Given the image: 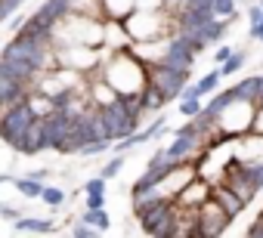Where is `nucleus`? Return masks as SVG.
<instances>
[{"label": "nucleus", "mask_w": 263, "mask_h": 238, "mask_svg": "<svg viewBox=\"0 0 263 238\" xmlns=\"http://www.w3.org/2000/svg\"><path fill=\"white\" fill-rule=\"evenodd\" d=\"M211 192H214V186L204 180V176H195L192 183H186L183 189H180V195L174 198L177 204H186V207H201L208 198H211Z\"/></svg>", "instance_id": "obj_5"}, {"label": "nucleus", "mask_w": 263, "mask_h": 238, "mask_svg": "<svg viewBox=\"0 0 263 238\" xmlns=\"http://www.w3.org/2000/svg\"><path fill=\"white\" fill-rule=\"evenodd\" d=\"M137 7H140V10H161L164 0H137Z\"/></svg>", "instance_id": "obj_23"}, {"label": "nucleus", "mask_w": 263, "mask_h": 238, "mask_svg": "<svg viewBox=\"0 0 263 238\" xmlns=\"http://www.w3.org/2000/svg\"><path fill=\"white\" fill-rule=\"evenodd\" d=\"M130 44H134V37H130V31L124 28V19H105L102 47H105L108 53H115V50H127Z\"/></svg>", "instance_id": "obj_6"}, {"label": "nucleus", "mask_w": 263, "mask_h": 238, "mask_svg": "<svg viewBox=\"0 0 263 238\" xmlns=\"http://www.w3.org/2000/svg\"><path fill=\"white\" fill-rule=\"evenodd\" d=\"M186 81H189V74H183V71H177L171 65H149V84L158 87L167 99H177L183 93Z\"/></svg>", "instance_id": "obj_4"}, {"label": "nucleus", "mask_w": 263, "mask_h": 238, "mask_svg": "<svg viewBox=\"0 0 263 238\" xmlns=\"http://www.w3.org/2000/svg\"><path fill=\"white\" fill-rule=\"evenodd\" d=\"M229 223H232V216L223 210V204L214 195L198 207V238H220V235H226Z\"/></svg>", "instance_id": "obj_3"}, {"label": "nucleus", "mask_w": 263, "mask_h": 238, "mask_svg": "<svg viewBox=\"0 0 263 238\" xmlns=\"http://www.w3.org/2000/svg\"><path fill=\"white\" fill-rule=\"evenodd\" d=\"M226 93H229L226 99L217 96V99H211L204 108H211V111L217 114V124H220V130H223L226 136H241V133H248L251 124H254L257 102H254V99H241V96H235L232 87H229Z\"/></svg>", "instance_id": "obj_2"}, {"label": "nucleus", "mask_w": 263, "mask_h": 238, "mask_svg": "<svg viewBox=\"0 0 263 238\" xmlns=\"http://www.w3.org/2000/svg\"><path fill=\"white\" fill-rule=\"evenodd\" d=\"M16 189H19V195H22V198L34 201V198H41V189H44V183L25 173V176H16Z\"/></svg>", "instance_id": "obj_12"}, {"label": "nucleus", "mask_w": 263, "mask_h": 238, "mask_svg": "<svg viewBox=\"0 0 263 238\" xmlns=\"http://www.w3.org/2000/svg\"><path fill=\"white\" fill-rule=\"evenodd\" d=\"M102 10H105V19H127L137 10V0H102Z\"/></svg>", "instance_id": "obj_10"}, {"label": "nucleus", "mask_w": 263, "mask_h": 238, "mask_svg": "<svg viewBox=\"0 0 263 238\" xmlns=\"http://www.w3.org/2000/svg\"><path fill=\"white\" fill-rule=\"evenodd\" d=\"M124 161H127V155H124V152H118V155H115L111 161H105V164H102V170H99V176H102V180H115V176L121 173V167H124Z\"/></svg>", "instance_id": "obj_18"}, {"label": "nucleus", "mask_w": 263, "mask_h": 238, "mask_svg": "<svg viewBox=\"0 0 263 238\" xmlns=\"http://www.w3.org/2000/svg\"><path fill=\"white\" fill-rule=\"evenodd\" d=\"M260 99H263V74H260Z\"/></svg>", "instance_id": "obj_24"}, {"label": "nucleus", "mask_w": 263, "mask_h": 238, "mask_svg": "<svg viewBox=\"0 0 263 238\" xmlns=\"http://www.w3.org/2000/svg\"><path fill=\"white\" fill-rule=\"evenodd\" d=\"M105 183H108V180H102V176H90V180L84 183V192H87V195H96V192H105Z\"/></svg>", "instance_id": "obj_19"}, {"label": "nucleus", "mask_w": 263, "mask_h": 238, "mask_svg": "<svg viewBox=\"0 0 263 238\" xmlns=\"http://www.w3.org/2000/svg\"><path fill=\"white\" fill-rule=\"evenodd\" d=\"M245 59H248V53L245 50H238V53H232L223 65H220V74L223 77H232V74H238L241 71V65H245Z\"/></svg>", "instance_id": "obj_17"}, {"label": "nucleus", "mask_w": 263, "mask_h": 238, "mask_svg": "<svg viewBox=\"0 0 263 238\" xmlns=\"http://www.w3.org/2000/svg\"><path fill=\"white\" fill-rule=\"evenodd\" d=\"M96 207H105V192L87 195V210H96Z\"/></svg>", "instance_id": "obj_22"}, {"label": "nucleus", "mask_w": 263, "mask_h": 238, "mask_svg": "<svg viewBox=\"0 0 263 238\" xmlns=\"http://www.w3.org/2000/svg\"><path fill=\"white\" fill-rule=\"evenodd\" d=\"M201 108H204L201 96H192V93H180V114H183V117H195Z\"/></svg>", "instance_id": "obj_15"}, {"label": "nucleus", "mask_w": 263, "mask_h": 238, "mask_svg": "<svg viewBox=\"0 0 263 238\" xmlns=\"http://www.w3.org/2000/svg\"><path fill=\"white\" fill-rule=\"evenodd\" d=\"M220 81H223V74H220V68H217V71L211 68V71H208L204 77H198V81H195V87H198V93H201V96H211V93H217V87H220Z\"/></svg>", "instance_id": "obj_14"}, {"label": "nucleus", "mask_w": 263, "mask_h": 238, "mask_svg": "<svg viewBox=\"0 0 263 238\" xmlns=\"http://www.w3.org/2000/svg\"><path fill=\"white\" fill-rule=\"evenodd\" d=\"M13 229H16V232L44 235V232H56V223H53V220H41V216H16V220H13Z\"/></svg>", "instance_id": "obj_9"}, {"label": "nucleus", "mask_w": 263, "mask_h": 238, "mask_svg": "<svg viewBox=\"0 0 263 238\" xmlns=\"http://www.w3.org/2000/svg\"><path fill=\"white\" fill-rule=\"evenodd\" d=\"M102 77L118 90V96H143L149 87V65L127 50H115L102 59Z\"/></svg>", "instance_id": "obj_1"}, {"label": "nucleus", "mask_w": 263, "mask_h": 238, "mask_svg": "<svg viewBox=\"0 0 263 238\" xmlns=\"http://www.w3.org/2000/svg\"><path fill=\"white\" fill-rule=\"evenodd\" d=\"M41 201H44L47 207H62V204L68 201V195H65V189H59V186H50V183H44V189H41Z\"/></svg>", "instance_id": "obj_13"}, {"label": "nucleus", "mask_w": 263, "mask_h": 238, "mask_svg": "<svg viewBox=\"0 0 263 238\" xmlns=\"http://www.w3.org/2000/svg\"><path fill=\"white\" fill-rule=\"evenodd\" d=\"M232 90H235V96H241V99H254V102H260V74L238 81Z\"/></svg>", "instance_id": "obj_11"}, {"label": "nucleus", "mask_w": 263, "mask_h": 238, "mask_svg": "<svg viewBox=\"0 0 263 238\" xmlns=\"http://www.w3.org/2000/svg\"><path fill=\"white\" fill-rule=\"evenodd\" d=\"M0 50H4V41H0Z\"/></svg>", "instance_id": "obj_25"}, {"label": "nucleus", "mask_w": 263, "mask_h": 238, "mask_svg": "<svg viewBox=\"0 0 263 238\" xmlns=\"http://www.w3.org/2000/svg\"><path fill=\"white\" fill-rule=\"evenodd\" d=\"M251 130L263 136V99L257 102V111H254V124H251Z\"/></svg>", "instance_id": "obj_21"}, {"label": "nucleus", "mask_w": 263, "mask_h": 238, "mask_svg": "<svg viewBox=\"0 0 263 238\" xmlns=\"http://www.w3.org/2000/svg\"><path fill=\"white\" fill-rule=\"evenodd\" d=\"M84 220L96 229V232H108L111 229V220L105 213V207H96V210H84Z\"/></svg>", "instance_id": "obj_16"}, {"label": "nucleus", "mask_w": 263, "mask_h": 238, "mask_svg": "<svg viewBox=\"0 0 263 238\" xmlns=\"http://www.w3.org/2000/svg\"><path fill=\"white\" fill-rule=\"evenodd\" d=\"M260 7H263V0H260Z\"/></svg>", "instance_id": "obj_26"}, {"label": "nucleus", "mask_w": 263, "mask_h": 238, "mask_svg": "<svg viewBox=\"0 0 263 238\" xmlns=\"http://www.w3.org/2000/svg\"><path fill=\"white\" fill-rule=\"evenodd\" d=\"M25 105H28V111H31L34 117H47V114H53V111L59 108V102H56L53 96L41 93V90H28V93H25Z\"/></svg>", "instance_id": "obj_8"}, {"label": "nucleus", "mask_w": 263, "mask_h": 238, "mask_svg": "<svg viewBox=\"0 0 263 238\" xmlns=\"http://www.w3.org/2000/svg\"><path fill=\"white\" fill-rule=\"evenodd\" d=\"M211 195H214V198H217V201L223 204V210H226V213H229L232 220H235V216H238V213H241V210L248 207V201H245V198H241L238 192H232V189H229L226 183H214V192H211Z\"/></svg>", "instance_id": "obj_7"}, {"label": "nucleus", "mask_w": 263, "mask_h": 238, "mask_svg": "<svg viewBox=\"0 0 263 238\" xmlns=\"http://www.w3.org/2000/svg\"><path fill=\"white\" fill-rule=\"evenodd\" d=\"M232 53H235V47H229V44H220V47H217V53H214V62H217V65H223V62H226Z\"/></svg>", "instance_id": "obj_20"}]
</instances>
